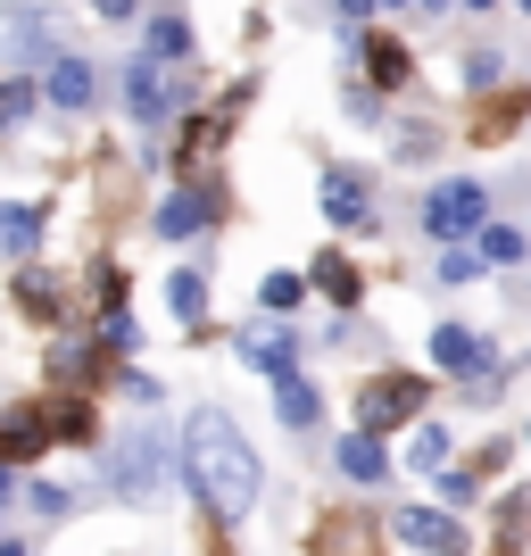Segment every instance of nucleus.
Returning <instances> with one entry per match:
<instances>
[{"label":"nucleus","instance_id":"f257e3e1","mask_svg":"<svg viewBox=\"0 0 531 556\" xmlns=\"http://www.w3.org/2000/svg\"><path fill=\"white\" fill-rule=\"evenodd\" d=\"M184 473H191V490H200V507L216 523H241L257 507V490H266V465H257V448L241 441V424L225 407H200L184 424Z\"/></svg>","mask_w":531,"mask_h":556},{"label":"nucleus","instance_id":"f03ea898","mask_svg":"<svg viewBox=\"0 0 531 556\" xmlns=\"http://www.w3.org/2000/svg\"><path fill=\"white\" fill-rule=\"evenodd\" d=\"M423 232H432V241H448V250H473V241L490 232V191L473 184V175L432 184V200H423Z\"/></svg>","mask_w":531,"mask_h":556},{"label":"nucleus","instance_id":"7ed1b4c3","mask_svg":"<svg viewBox=\"0 0 531 556\" xmlns=\"http://www.w3.org/2000/svg\"><path fill=\"white\" fill-rule=\"evenodd\" d=\"M423 374H366L357 382V432H399V424L423 416Z\"/></svg>","mask_w":531,"mask_h":556},{"label":"nucleus","instance_id":"20e7f679","mask_svg":"<svg viewBox=\"0 0 531 556\" xmlns=\"http://www.w3.org/2000/svg\"><path fill=\"white\" fill-rule=\"evenodd\" d=\"M316 200H324V216H332L341 232H374V191H366V175H357V166H324Z\"/></svg>","mask_w":531,"mask_h":556},{"label":"nucleus","instance_id":"39448f33","mask_svg":"<svg viewBox=\"0 0 531 556\" xmlns=\"http://www.w3.org/2000/svg\"><path fill=\"white\" fill-rule=\"evenodd\" d=\"M175 109H184V92L159 75V59H134V67H125V116H134V125H166Z\"/></svg>","mask_w":531,"mask_h":556},{"label":"nucleus","instance_id":"423d86ee","mask_svg":"<svg viewBox=\"0 0 531 556\" xmlns=\"http://www.w3.org/2000/svg\"><path fill=\"white\" fill-rule=\"evenodd\" d=\"M0 59H50V67H59L67 50L50 42V17H42V9L9 0V9H0Z\"/></svg>","mask_w":531,"mask_h":556},{"label":"nucleus","instance_id":"0eeeda50","mask_svg":"<svg viewBox=\"0 0 531 556\" xmlns=\"http://www.w3.org/2000/svg\"><path fill=\"white\" fill-rule=\"evenodd\" d=\"M391 532L407 540V548H432V556H465V523H457V515H440V507H399V515H391Z\"/></svg>","mask_w":531,"mask_h":556},{"label":"nucleus","instance_id":"6e6552de","mask_svg":"<svg viewBox=\"0 0 531 556\" xmlns=\"http://www.w3.org/2000/svg\"><path fill=\"white\" fill-rule=\"evenodd\" d=\"M523 116H531V92H515V84H507V92H490L482 109L465 116V141H473V150H498V141H507Z\"/></svg>","mask_w":531,"mask_h":556},{"label":"nucleus","instance_id":"1a4fd4ad","mask_svg":"<svg viewBox=\"0 0 531 556\" xmlns=\"http://www.w3.org/2000/svg\"><path fill=\"white\" fill-rule=\"evenodd\" d=\"M241 366L250 374H266V382H300V349H291V332H266V325H250L241 332Z\"/></svg>","mask_w":531,"mask_h":556},{"label":"nucleus","instance_id":"9d476101","mask_svg":"<svg viewBox=\"0 0 531 556\" xmlns=\"http://www.w3.org/2000/svg\"><path fill=\"white\" fill-rule=\"evenodd\" d=\"M432 357H440V374H473V382H490V341L482 332H465V325H440L432 332Z\"/></svg>","mask_w":531,"mask_h":556},{"label":"nucleus","instance_id":"9b49d317","mask_svg":"<svg viewBox=\"0 0 531 556\" xmlns=\"http://www.w3.org/2000/svg\"><path fill=\"white\" fill-rule=\"evenodd\" d=\"M159 457H166V441H159V424H141L134 441L116 448V482H125V498H141V490L159 482Z\"/></svg>","mask_w":531,"mask_h":556},{"label":"nucleus","instance_id":"f8f14e48","mask_svg":"<svg viewBox=\"0 0 531 556\" xmlns=\"http://www.w3.org/2000/svg\"><path fill=\"white\" fill-rule=\"evenodd\" d=\"M42 448H50L42 407H9V416H0V465H34Z\"/></svg>","mask_w":531,"mask_h":556},{"label":"nucleus","instance_id":"ddd939ff","mask_svg":"<svg viewBox=\"0 0 531 556\" xmlns=\"http://www.w3.org/2000/svg\"><path fill=\"white\" fill-rule=\"evenodd\" d=\"M307 282H316L332 307H357V300H366V275H357V257H349V250H324L316 266H307Z\"/></svg>","mask_w":531,"mask_h":556},{"label":"nucleus","instance_id":"4468645a","mask_svg":"<svg viewBox=\"0 0 531 556\" xmlns=\"http://www.w3.org/2000/svg\"><path fill=\"white\" fill-rule=\"evenodd\" d=\"M42 424H50V441H67V448H92V441H100L92 399H67V391H59V399L42 407Z\"/></svg>","mask_w":531,"mask_h":556},{"label":"nucleus","instance_id":"2eb2a0df","mask_svg":"<svg viewBox=\"0 0 531 556\" xmlns=\"http://www.w3.org/2000/svg\"><path fill=\"white\" fill-rule=\"evenodd\" d=\"M332 465H341L349 482H382V473H391V457H382V432H341V441H332Z\"/></svg>","mask_w":531,"mask_h":556},{"label":"nucleus","instance_id":"dca6fc26","mask_svg":"<svg viewBox=\"0 0 531 556\" xmlns=\"http://www.w3.org/2000/svg\"><path fill=\"white\" fill-rule=\"evenodd\" d=\"M159 232H166V241H191V232H208V191H200V184L166 191V200H159Z\"/></svg>","mask_w":531,"mask_h":556},{"label":"nucleus","instance_id":"f3484780","mask_svg":"<svg viewBox=\"0 0 531 556\" xmlns=\"http://www.w3.org/2000/svg\"><path fill=\"white\" fill-rule=\"evenodd\" d=\"M42 100L59 116H84L92 109V67H84V59H59V67H50V84H42Z\"/></svg>","mask_w":531,"mask_h":556},{"label":"nucleus","instance_id":"a211bd4d","mask_svg":"<svg viewBox=\"0 0 531 556\" xmlns=\"http://www.w3.org/2000/svg\"><path fill=\"white\" fill-rule=\"evenodd\" d=\"M59 307H67V300H59V282H50L42 266H25V275H17V316H25V325H59Z\"/></svg>","mask_w":531,"mask_h":556},{"label":"nucleus","instance_id":"6ab92c4d","mask_svg":"<svg viewBox=\"0 0 531 556\" xmlns=\"http://www.w3.org/2000/svg\"><path fill=\"white\" fill-rule=\"evenodd\" d=\"M366 67H374V92H407V42H399V34H374Z\"/></svg>","mask_w":531,"mask_h":556},{"label":"nucleus","instance_id":"aec40b11","mask_svg":"<svg viewBox=\"0 0 531 556\" xmlns=\"http://www.w3.org/2000/svg\"><path fill=\"white\" fill-rule=\"evenodd\" d=\"M42 225H50L42 208H0V250H9V257H34V250H42Z\"/></svg>","mask_w":531,"mask_h":556},{"label":"nucleus","instance_id":"412c9836","mask_svg":"<svg viewBox=\"0 0 531 556\" xmlns=\"http://www.w3.org/2000/svg\"><path fill=\"white\" fill-rule=\"evenodd\" d=\"M166 307H175V325H200V316H208V275L184 266V275L166 282Z\"/></svg>","mask_w":531,"mask_h":556},{"label":"nucleus","instance_id":"4be33fe9","mask_svg":"<svg viewBox=\"0 0 531 556\" xmlns=\"http://www.w3.org/2000/svg\"><path fill=\"white\" fill-rule=\"evenodd\" d=\"M275 416L291 424V432H307V424L324 416V399H316V382H282V391H275Z\"/></svg>","mask_w":531,"mask_h":556},{"label":"nucleus","instance_id":"5701e85b","mask_svg":"<svg viewBox=\"0 0 531 556\" xmlns=\"http://www.w3.org/2000/svg\"><path fill=\"white\" fill-rule=\"evenodd\" d=\"M191 50L200 42H191L184 17H150V50H141V59H191Z\"/></svg>","mask_w":531,"mask_h":556},{"label":"nucleus","instance_id":"b1692460","mask_svg":"<svg viewBox=\"0 0 531 556\" xmlns=\"http://www.w3.org/2000/svg\"><path fill=\"white\" fill-rule=\"evenodd\" d=\"M307 291H316L307 275H266V282H257V307H275V316H291V307H300Z\"/></svg>","mask_w":531,"mask_h":556},{"label":"nucleus","instance_id":"393cba45","mask_svg":"<svg viewBox=\"0 0 531 556\" xmlns=\"http://www.w3.org/2000/svg\"><path fill=\"white\" fill-rule=\"evenodd\" d=\"M25 116H34V84H25V75H0V134L25 125Z\"/></svg>","mask_w":531,"mask_h":556},{"label":"nucleus","instance_id":"a878e982","mask_svg":"<svg viewBox=\"0 0 531 556\" xmlns=\"http://www.w3.org/2000/svg\"><path fill=\"white\" fill-rule=\"evenodd\" d=\"M473 250H482L490 266H515V257H523V232H515V225H490L482 241H473Z\"/></svg>","mask_w":531,"mask_h":556},{"label":"nucleus","instance_id":"bb28decb","mask_svg":"<svg viewBox=\"0 0 531 556\" xmlns=\"http://www.w3.org/2000/svg\"><path fill=\"white\" fill-rule=\"evenodd\" d=\"M440 498H448V507H473V498H482V473H473V465H448V473H440Z\"/></svg>","mask_w":531,"mask_h":556},{"label":"nucleus","instance_id":"cd10ccee","mask_svg":"<svg viewBox=\"0 0 531 556\" xmlns=\"http://www.w3.org/2000/svg\"><path fill=\"white\" fill-rule=\"evenodd\" d=\"M482 250H440V282H482Z\"/></svg>","mask_w":531,"mask_h":556},{"label":"nucleus","instance_id":"c85d7f7f","mask_svg":"<svg viewBox=\"0 0 531 556\" xmlns=\"http://www.w3.org/2000/svg\"><path fill=\"white\" fill-rule=\"evenodd\" d=\"M407 457L416 465H448V424H423L416 441H407Z\"/></svg>","mask_w":531,"mask_h":556},{"label":"nucleus","instance_id":"c756f323","mask_svg":"<svg viewBox=\"0 0 531 556\" xmlns=\"http://www.w3.org/2000/svg\"><path fill=\"white\" fill-rule=\"evenodd\" d=\"M100 349H109V357H116V349H141V325L125 316V307H116L109 325H100Z\"/></svg>","mask_w":531,"mask_h":556},{"label":"nucleus","instance_id":"7c9ffc66","mask_svg":"<svg viewBox=\"0 0 531 556\" xmlns=\"http://www.w3.org/2000/svg\"><path fill=\"white\" fill-rule=\"evenodd\" d=\"M92 307H125V275H116V266H92Z\"/></svg>","mask_w":531,"mask_h":556},{"label":"nucleus","instance_id":"2f4dec72","mask_svg":"<svg viewBox=\"0 0 531 556\" xmlns=\"http://www.w3.org/2000/svg\"><path fill=\"white\" fill-rule=\"evenodd\" d=\"M465 84H473V92H490V84H498V50H473V59H465Z\"/></svg>","mask_w":531,"mask_h":556},{"label":"nucleus","instance_id":"473e14b6","mask_svg":"<svg viewBox=\"0 0 531 556\" xmlns=\"http://www.w3.org/2000/svg\"><path fill=\"white\" fill-rule=\"evenodd\" d=\"M34 507H42V515H67V507H75V490H59V482H34Z\"/></svg>","mask_w":531,"mask_h":556},{"label":"nucleus","instance_id":"72a5a7b5","mask_svg":"<svg viewBox=\"0 0 531 556\" xmlns=\"http://www.w3.org/2000/svg\"><path fill=\"white\" fill-rule=\"evenodd\" d=\"M92 9H100L109 25H134V17H141V0H92Z\"/></svg>","mask_w":531,"mask_h":556},{"label":"nucleus","instance_id":"f704fd0d","mask_svg":"<svg viewBox=\"0 0 531 556\" xmlns=\"http://www.w3.org/2000/svg\"><path fill=\"white\" fill-rule=\"evenodd\" d=\"M366 9H374V0H341V17H366Z\"/></svg>","mask_w":531,"mask_h":556},{"label":"nucleus","instance_id":"c9c22d12","mask_svg":"<svg viewBox=\"0 0 531 556\" xmlns=\"http://www.w3.org/2000/svg\"><path fill=\"white\" fill-rule=\"evenodd\" d=\"M0 507H9V465H0Z\"/></svg>","mask_w":531,"mask_h":556},{"label":"nucleus","instance_id":"e433bc0d","mask_svg":"<svg viewBox=\"0 0 531 556\" xmlns=\"http://www.w3.org/2000/svg\"><path fill=\"white\" fill-rule=\"evenodd\" d=\"M391 9H432V0H391Z\"/></svg>","mask_w":531,"mask_h":556},{"label":"nucleus","instance_id":"4c0bfd02","mask_svg":"<svg viewBox=\"0 0 531 556\" xmlns=\"http://www.w3.org/2000/svg\"><path fill=\"white\" fill-rule=\"evenodd\" d=\"M0 556H25V548H17V540H0Z\"/></svg>","mask_w":531,"mask_h":556},{"label":"nucleus","instance_id":"58836bf2","mask_svg":"<svg viewBox=\"0 0 531 556\" xmlns=\"http://www.w3.org/2000/svg\"><path fill=\"white\" fill-rule=\"evenodd\" d=\"M473 9H490V0H473Z\"/></svg>","mask_w":531,"mask_h":556},{"label":"nucleus","instance_id":"ea45409f","mask_svg":"<svg viewBox=\"0 0 531 556\" xmlns=\"http://www.w3.org/2000/svg\"><path fill=\"white\" fill-rule=\"evenodd\" d=\"M523 17H531V0H523Z\"/></svg>","mask_w":531,"mask_h":556}]
</instances>
